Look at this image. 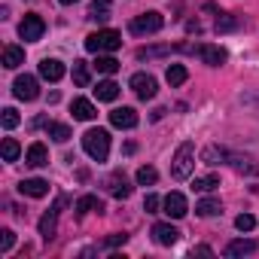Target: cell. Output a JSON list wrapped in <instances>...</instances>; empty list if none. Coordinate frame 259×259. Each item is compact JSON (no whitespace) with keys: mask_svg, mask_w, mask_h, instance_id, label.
<instances>
[{"mask_svg":"<svg viewBox=\"0 0 259 259\" xmlns=\"http://www.w3.org/2000/svg\"><path fill=\"white\" fill-rule=\"evenodd\" d=\"M165 79H168L171 89H177V85H183V82L189 79V70H186L183 64H171V67L165 70Z\"/></svg>","mask_w":259,"mask_h":259,"instance_id":"44dd1931","label":"cell"},{"mask_svg":"<svg viewBox=\"0 0 259 259\" xmlns=\"http://www.w3.org/2000/svg\"><path fill=\"white\" fill-rule=\"evenodd\" d=\"M253 226H256V220H253L250 213H241V217L235 220V229H238V232H253Z\"/></svg>","mask_w":259,"mask_h":259,"instance_id":"e575fe53","label":"cell"},{"mask_svg":"<svg viewBox=\"0 0 259 259\" xmlns=\"http://www.w3.org/2000/svg\"><path fill=\"white\" fill-rule=\"evenodd\" d=\"M73 82L76 85H89V64L85 61H73Z\"/></svg>","mask_w":259,"mask_h":259,"instance_id":"1f68e13d","label":"cell"},{"mask_svg":"<svg viewBox=\"0 0 259 259\" xmlns=\"http://www.w3.org/2000/svg\"><path fill=\"white\" fill-rule=\"evenodd\" d=\"M89 16H92L95 22H107V19H110V0H92Z\"/></svg>","mask_w":259,"mask_h":259,"instance_id":"4316f807","label":"cell"},{"mask_svg":"<svg viewBox=\"0 0 259 259\" xmlns=\"http://www.w3.org/2000/svg\"><path fill=\"white\" fill-rule=\"evenodd\" d=\"M229 165H232L238 174H250V177H256V174H259V162H256L253 156H238V153H229Z\"/></svg>","mask_w":259,"mask_h":259,"instance_id":"8fae6325","label":"cell"},{"mask_svg":"<svg viewBox=\"0 0 259 259\" xmlns=\"http://www.w3.org/2000/svg\"><path fill=\"white\" fill-rule=\"evenodd\" d=\"M0 122H4V128H16V125L22 122V116H19V110L7 107V110H4V116H0Z\"/></svg>","mask_w":259,"mask_h":259,"instance_id":"d6a6232c","label":"cell"},{"mask_svg":"<svg viewBox=\"0 0 259 259\" xmlns=\"http://www.w3.org/2000/svg\"><path fill=\"white\" fill-rule=\"evenodd\" d=\"M43 31H46V25H43L40 16H25L22 25H19V37H22L25 43H37V40L43 37Z\"/></svg>","mask_w":259,"mask_h":259,"instance_id":"8992f818","label":"cell"},{"mask_svg":"<svg viewBox=\"0 0 259 259\" xmlns=\"http://www.w3.org/2000/svg\"><path fill=\"white\" fill-rule=\"evenodd\" d=\"M217 186H220V177H217V174L195 177V183H192V189H198V192H210V189H217Z\"/></svg>","mask_w":259,"mask_h":259,"instance_id":"4dcf8cb0","label":"cell"},{"mask_svg":"<svg viewBox=\"0 0 259 259\" xmlns=\"http://www.w3.org/2000/svg\"><path fill=\"white\" fill-rule=\"evenodd\" d=\"M132 89H135V95H138L141 101H150V98H156V92H159V85H156V79H153L150 73H135V76H132Z\"/></svg>","mask_w":259,"mask_h":259,"instance_id":"52a82bcc","label":"cell"},{"mask_svg":"<svg viewBox=\"0 0 259 259\" xmlns=\"http://www.w3.org/2000/svg\"><path fill=\"white\" fill-rule=\"evenodd\" d=\"M162 207H165V213H168V217H174V220L186 217V210H189V204H186V195H183V192H168V195H165V201H162Z\"/></svg>","mask_w":259,"mask_h":259,"instance_id":"ba28073f","label":"cell"},{"mask_svg":"<svg viewBox=\"0 0 259 259\" xmlns=\"http://www.w3.org/2000/svg\"><path fill=\"white\" fill-rule=\"evenodd\" d=\"M82 150L95 162H107V156H110V132L107 128H89L82 135Z\"/></svg>","mask_w":259,"mask_h":259,"instance_id":"6da1fadb","label":"cell"},{"mask_svg":"<svg viewBox=\"0 0 259 259\" xmlns=\"http://www.w3.org/2000/svg\"><path fill=\"white\" fill-rule=\"evenodd\" d=\"M159 207H162V198L159 195H147L144 198V210L147 213H159Z\"/></svg>","mask_w":259,"mask_h":259,"instance_id":"8d00e7d4","label":"cell"},{"mask_svg":"<svg viewBox=\"0 0 259 259\" xmlns=\"http://www.w3.org/2000/svg\"><path fill=\"white\" fill-rule=\"evenodd\" d=\"M192 168H195V147L186 141V144H180V147H177V153H174L171 177H174V180H186V177L192 174Z\"/></svg>","mask_w":259,"mask_h":259,"instance_id":"7a4b0ae2","label":"cell"},{"mask_svg":"<svg viewBox=\"0 0 259 259\" xmlns=\"http://www.w3.org/2000/svg\"><path fill=\"white\" fill-rule=\"evenodd\" d=\"M122 46V34L119 31H98L92 37H85V49L101 55V52H116Z\"/></svg>","mask_w":259,"mask_h":259,"instance_id":"3957f363","label":"cell"},{"mask_svg":"<svg viewBox=\"0 0 259 259\" xmlns=\"http://www.w3.org/2000/svg\"><path fill=\"white\" fill-rule=\"evenodd\" d=\"M162 25H165L162 13L150 10V13H144V16H135V19H132V25H128V31H132V34H138V37H147V34H156V31H162Z\"/></svg>","mask_w":259,"mask_h":259,"instance_id":"277c9868","label":"cell"},{"mask_svg":"<svg viewBox=\"0 0 259 259\" xmlns=\"http://www.w3.org/2000/svg\"><path fill=\"white\" fill-rule=\"evenodd\" d=\"M159 180V171L153 168V165H144V168H138V183L141 186H153Z\"/></svg>","mask_w":259,"mask_h":259,"instance_id":"f546056e","label":"cell"},{"mask_svg":"<svg viewBox=\"0 0 259 259\" xmlns=\"http://www.w3.org/2000/svg\"><path fill=\"white\" fill-rule=\"evenodd\" d=\"M95 98H98V101H116V98H119V85H116L113 79H104V82L95 85Z\"/></svg>","mask_w":259,"mask_h":259,"instance_id":"7402d4cb","label":"cell"},{"mask_svg":"<svg viewBox=\"0 0 259 259\" xmlns=\"http://www.w3.org/2000/svg\"><path fill=\"white\" fill-rule=\"evenodd\" d=\"M40 76L49 79V82H58V79L64 76V64H61L58 58H43V61H40Z\"/></svg>","mask_w":259,"mask_h":259,"instance_id":"9a60e30c","label":"cell"},{"mask_svg":"<svg viewBox=\"0 0 259 259\" xmlns=\"http://www.w3.org/2000/svg\"><path fill=\"white\" fill-rule=\"evenodd\" d=\"M19 192L28 195V198H43V195L49 192V183L40 180V177H31V180H22V183H19Z\"/></svg>","mask_w":259,"mask_h":259,"instance_id":"5bb4252c","label":"cell"},{"mask_svg":"<svg viewBox=\"0 0 259 259\" xmlns=\"http://www.w3.org/2000/svg\"><path fill=\"white\" fill-rule=\"evenodd\" d=\"M195 213H198V217H217V213H223V204H220L217 198H201V201L195 204Z\"/></svg>","mask_w":259,"mask_h":259,"instance_id":"484cf974","label":"cell"},{"mask_svg":"<svg viewBox=\"0 0 259 259\" xmlns=\"http://www.w3.org/2000/svg\"><path fill=\"white\" fill-rule=\"evenodd\" d=\"M253 250H256V241L238 238V241H232V244L226 247V256H247V253H253Z\"/></svg>","mask_w":259,"mask_h":259,"instance_id":"603a6c76","label":"cell"},{"mask_svg":"<svg viewBox=\"0 0 259 259\" xmlns=\"http://www.w3.org/2000/svg\"><path fill=\"white\" fill-rule=\"evenodd\" d=\"M192 256H213V250H210V247H195Z\"/></svg>","mask_w":259,"mask_h":259,"instance_id":"f35d334b","label":"cell"},{"mask_svg":"<svg viewBox=\"0 0 259 259\" xmlns=\"http://www.w3.org/2000/svg\"><path fill=\"white\" fill-rule=\"evenodd\" d=\"M201 162H204V165H226V162H229V150L210 144V147L201 150Z\"/></svg>","mask_w":259,"mask_h":259,"instance_id":"ac0fdd59","label":"cell"},{"mask_svg":"<svg viewBox=\"0 0 259 259\" xmlns=\"http://www.w3.org/2000/svg\"><path fill=\"white\" fill-rule=\"evenodd\" d=\"M195 55H198L204 64H210V67H220V64L226 61V49H220V46H210V43H201V46H195Z\"/></svg>","mask_w":259,"mask_h":259,"instance_id":"9c48e42d","label":"cell"},{"mask_svg":"<svg viewBox=\"0 0 259 259\" xmlns=\"http://www.w3.org/2000/svg\"><path fill=\"white\" fill-rule=\"evenodd\" d=\"M64 204V198H58V204L40 220V235H43V241H52L55 238V232H58V207Z\"/></svg>","mask_w":259,"mask_h":259,"instance_id":"30bf717a","label":"cell"},{"mask_svg":"<svg viewBox=\"0 0 259 259\" xmlns=\"http://www.w3.org/2000/svg\"><path fill=\"white\" fill-rule=\"evenodd\" d=\"M0 153H4V162H16V159L22 156V147H19V141L7 138V141H4V147H0Z\"/></svg>","mask_w":259,"mask_h":259,"instance_id":"f1b7e54d","label":"cell"},{"mask_svg":"<svg viewBox=\"0 0 259 259\" xmlns=\"http://www.w3.org/2000/svg\"><path fill=\"white\" fill-rule=\"evenodd\" d=\"M61 4H64V7H70V4H76V0H61Z\"/></svg>","mask_w":259,"mask_h":259,"instance_id":"ab89813d","label":"cell"},{"mask_svg":"<svg viewBox=\"0 0 259 259\" xmlns=\"http://www.w3.org/2000/svg\"><path fill=\"white\" fill-rule=\"evenodd\" d=\"M238 28V19H232V16H220L217 19V31H235Z\"/></svg>","mask_w":259,"mask_h":259,"instance_id":"d590c367","label":"cell"},{"mask_svg":"<svg viewBox=\"0 0 259 259\" xmlns=\"http://www.w3.org/2000/svg\"><path fill=\"white\" fill-rule=\"evenodd\" d=\"M13 244H16V232L13 229H4V232H0V253H10Z\"/></svg>","mask_w":259,"mask_h":259,"instance_id":"836d02e7","label":"cell"},{"mask_svg":"<svg viewBox=\"0 0 259 259\" xmlns=\"http://www.w3.org/2000/svg\"><path fill=\"white\" fill-rule=\"evenodd\" d=\"M13 95H16L19 101H37V98H40V82H37V76H31V73L16 76V82H13Z\"/></svg>","mask_w":259,"mask_h":259,"instance_id":"5b68a950","label":"cell"},{"mask_svg":"<svg viewBox=\"0 0 259 259\" xmlns=\"http://www.w3.org/2000/svg\"><path fill=\"white\" fill-rule=\"evenodd\" d=\"M153 238H156V244H162V247H171V244H177L180 232H177L171 223H156V226H153Z\"/></svg>","mask_w":259,"mask_h":259,"instance_id":"7c38bea8","label":"cell"},{"mask_svg":"<svg viewBox=\"0 0 259 259\" xmlns=\"http://www.w3.org/2000/svg\"><path fill=\"white\" fill-rule=\"evenodd\" d=\"M128 241V235H110L107 238V247H119V244H125Z\"/></svg>","mask_w":259,"mask_h":259,"instance_id":"74e56055","label":"cell"},{"mask_svg":"<svg viewBox=\"0 0 259 259\" xmlns=\"http://www.w3.org/2000/svg\"><path fill=\"white\" fill-rule=\"evenodd\" d=\"M107 189H110L113 198H128V195H132V183L125 180V174H113L107 180Z\"/></svg>","mask_w":259,"mask_h":259,"instance_id":"d6986e66","label":"cell"},{"mask_svg":"<svg viewBox=\"0 0 259 259\" xmlns=\"http://www.w3.org/2000/svg\"><path fill=\"white\" fill-rule=\"evenodd\" d=\"M110 122H113L116 128H135V125H138V113H135L132 107H116V110L110 113Z\"/></svg>","mask_w":259,"mask_h":259,"instance_id":"4fadbf2b","label":"cell"},{"mask_svg":"<svg viewBox=\"0 0 259 259\" xmlns=\"http://www.w3.org/2000/svg\"><path fill=\"white\" fill-rule=\"evenodd\" d=\"M92 210H98V213L104 210L101 198H98V195H82V198L76 201V213H79V217H85V213H92Z\"/></svg>","mask_w":259,"mask_h":259,"instance_id":"d4e9b609","label":"cell"},{"mask_svg":"<svg viewBox=\"0 0 259 259\" xmlns=\"http://www.w3.org/2000/svg\"><path fill=\"white\" fill-rule=\"evenodd\" d=\"M46 135L55 141V144H67L70 141V128L64 122H46Z\"/></svg>","mask_w":259,"mask_h":259,"instance_id":"ffe728a7","label":"cell"},{"mask_svg":"<svg viewBox=\"0 0 259 259\" xmlns=\"http://www.w3.org/2000/svg\"><path fill=\"white\" fill-rule=\"evenodd\" d=\"M70 113H73V119H79V122H92V119L98 116L95 104H92V101H85V98H76V101L70 104Z\"/></svg>","mask_w":259,"mask_h":259,"instance_id":"2e32d148","label":"cell"},{"mask_svg":"<svg viewBox=\"0 0 259 259\" xmlns=\"http://www.w3.org/2000/svg\"><path fill=\"white\" fill-rule=\"evenodd\" d=\"M95 67H98V73H107V76H110V73H116V70H119V61H116L113 55H104V52H101V55H98V61H95Z\"/></svg>","mask_w":259,"mask_h":259,"instance_id":"83f0119b","label":"cell"},{"mask_svg":"<svg viewBox=\"0 0 259 259\" xmlns=\"http://www.w3.org/2000/svg\"><path fill=\"white\" fill-rule=\"evenodd\" d=\"M25 162H28L31 168H43V165H49V150H46L43 144H31L28 153H25Z\"/></svg>","mask_w":259,"mask_h":259,"instance_id":"e0dca14e","label":"cell"},{"mask_svg":"<svg viewBox=\"0 0 259 259\" xmlns=\"http://www.w3.org/2000/svg\"><path fill=\"white\" fill-rule=\"evenodd\" d=\"M19 64H25V49H19V46H7V49H4V67L16 70Z\"/></svg>","mask_w":259,"mask_h":259,"instance_id":"cb8c5ba5","label":"cell"}]
</instances>
